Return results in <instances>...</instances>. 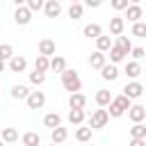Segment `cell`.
Segmentation results:
<instances>
[{
	"instance_id": "6da1fadb",
	"label": "cell",
	"mask_w": 146,
	"mask_h": 146,
	"mask_svg": "<svg viewBox=\"0 0 146 146\" xmlns=\"http://www.w3.org/2000/svg\"><path fill=\"white\" fill-rule=\"evenodd\" d=\"M59 75H62V87H64L66 91H71V94H80V89H82V80H80V75H78L75 68H66V71L59 73Z\"/></svg>"
},
{
	"instance_id": "7a4b0ae2",
	"label": "cell",
	"mask_w": 146,
	"mask_h": 146,
	"mask_svg": "<svg viewBox=\"0 0 146 146\" xmlns=\"http://www.w3.org/2000/svg\"><path fill=\"white\" fill-rule=\"evenodd\" d=\"M107 121H110V114H107V110H94L91 112V119H89V128L91 130H98V128H105L107 125Z\"/></svg>"
},
{
	"instance_id": "3957f363",
	"label": "cell",
	"mask_w": 146,
	"mask_h": 146,
	"mask_svg": "<svg viewBox=\"0 0 146 146\" xmlns=\"http://www.w3.org/2000/svg\"><path fill=\"white\" fill-rule=\"evenodd\" d=\"M144 91H146V89H144V84H141V82H137V80H130V82L123 87V96H125L128 100H137Z\"/></svg>"
},
{
	"instance_id": "277c9868",
	"label": "cell",
	"mask_w": 146,
	"mask_h": 146,
	"mask_svg": "<svg viewBox=\"0 0 146 146\" xmlns=\"http://www.w3.org/2000/svg\"><path fill=\"white\" fill-rule=\"evenodd\" d=\"M25 103H27L30 110H41L46 105V94L43 91H30V96H27Z\"/></svg>"
},
{
	"instance_id": "5b68a950",
	"label": "cell",
	"mask_w": 146,
	"mask_h": 146,
	"mask_svg": "<svg viewBox=\"0 0 146 146\" xmlns=\"http://www.w3.org/2000/svg\"><path fill=\"white\" fill-rule=\"evenodd\" d=\"M128 119H130L132 123H144V119H146V107L139 105V103L130 105V110H128Z\"/></svg>"
},
{
	"instance_id": "8992f818",
	"label": "cell",
	"mask_w": 146,
	"mask_h": 146,
	"mask_svg": "<svg viewBox=\"0 0 146 146\" xmlns=\"http://www.w3.org/2000/svg\"><path fill=\"white\" fill-rule=\"evenodd\" d=\"M14 21H16V25H27V23L32 21V11H30L25 5H18L16 11H14Z\"/></svg>"
},
{
	"instance_id": "52a82bcc",
	"label": "cell",
	"mask_w": 146,
	"mask_h": 146,
	"mask_svg": "<svg viewBox=\"0 0 146 146\" xmlns=\"http://www.w3.org/2000/svg\"><path fill=\"white\" fill-rule=\"evenodd\" d=\"M7 68H9L11 73H23V71L27 68V59H25L23 55H14V57L7 62Z\"/></svg>"
},
{
	"instance_id": "ba28073f",
	"label": "cell",
	"mask_w": 146,
	"mask_h": 146,
	"mask_svg": "<svg viewBox=\"0 0 146 146\" xmlns=\"http://www.w3.org/2000/svg\"><path fill=\"white\" fill-rule=\"evenodd\" d=\"M43 14H46L48 18H57V16L62 14V2H59V0H46V2H43Z\"/></svg>"
},
{
	"instance_id": "9c48e42d",
	"label": "cell",
	"mask_w": 146,
	"mask_h": 146,
	"mask_svg": "<svg viewBox=\"0 0 146 146\" xmlns=\"http://www.w3.org/2000/svg\"><path fill=\"white\" fill-rule=\"evenodd\" d=\"M141 16H144V9H141V5L132 2V5H130V7L125 9V16H123V21L128 18V21H130V23L135 25V23H139V18H141Z\"/></svg>"
},
{
	"instance_id": "30bf717a",
	"label": "cell",
	"mask_w": 146,
	"mask_h": 146,
	"mask_svg": "<svg viewBox=\"0 0 146 146\" xmlns=\"http://www.w3.org/2000/svg\"><path fill=\"white\" fill-rule=\"evenodd\" d=\"M39 55L41 57H55V41L52 39H41L39 41Z\"/></svg>"
},
{
	"instance_id": "8fae6325",
	"label": "cell",
	"mask_w": 146,
	"mask_h": 146,
	"mask_svg": "<svg viewBox=\"0 0 146 146\" xmlns=\"http://www.w3.org/2000/svg\"><path fill=\"white\" fill-rule=\"evenodd\" d=\"M123 27H125L123 16H112V18H110V34L121 36V34H123Z\"/></svg>"
},
{
	"instance_id": "7c38bea8",
	"label": "cell",
	"mask_w": 146,
	"mask_h": 146,
	"mask_svg": "<svg viewBox=\"0 0 146 146\" xmlns=\"http://www.w3.org/2000/svg\"><path fill=\"white\" fill-rule=\"evenodd\" d=\"M105 64H107V55H105V52L94 50V52L89 55V66H91V68H98V71H100Z\"/></svg>"
},
{
	"instance_id": "4fadbf2b",
	"label": "cell",
	"mask_w": 146,
	"mask_h": 146,
	"mask_svg": "<svg viewBox=\"0 0 146 146\" xmlns=\"http://www.w3.org/2000/svg\"><path fill=\"white\" fill-rule=\"evenodd\" d=\"M100 78L107 80V82H114V80L119 78V68H116L114 64H105V66L100 68Z\"/></svg>"
},
{
	"instance_id": "5bb4252c",
	"label": "cell",
	"mask_w": 146,
	"mask_h": 146,
	"mask_svg": "<svg viewBox=\"0 0 146 146\" xmlns=\"http://www.w3.org/2000/svg\"><path fill=\"white\" fill-rule=\"evenodd\" d=\"M112 98H114V96H112V94H110L107 89H98V91H96V98H94V100H96V105H98V107H103V110H105V107H107V105L112 103Z\"/></svg>"
},
{
	"instance_id": "9a60e30c",
	"label": "cell",
	"mask_w": 146,
	"mask_h": 146,
	"mask_svg": "<svg viewBox=\"0 0 146 146\" xmlns=\"http://www.w3.org/2000/svg\"><path fill=\"white\" fill-rule=\"evenodd\" d=\"M125 75H128L130 80H137L139 75H144V71H141L139 62H125Z\"/></svg>"
},
{
	"instance_id": "2e32d148",
	"label": "cell",
	"mask_w": 146,
	"mask_h": 146,
	"mask_svg": "<svg viewBox=\"0 0 146 146\" xmlns=\"http://www.w3.org/2000/svg\"><path fill=\"white\" fill-rule=\"evenodd\" d=\"M84 105H87V96L84 94H71V98H68V107L71 110H84Z\"/></svg>"
},
{
	"instance_id": "e0dca14e",
	"label": "cell",
	"mask_w": 146,
	"mask_h": 146,
	"mask_svg": "<svg viewBox=\"0 0 146 146\" xmlns=\"http://www.w3.org/2000/svg\"><path fill=\"white\" fill-rule=\"evenodd\" d=\"M112 105H114V107H116L119 112H123V114H125V112L130 110L132 100H128V98H125L123 94H119V96H114V98H112Z\"/></svg>"
},
{
	"instance_id": "ac0fdd59",
	"label": "cell",
	"mask_w": 146,
	"mask_h": 146,
	"mask_svg": "<svg viewBox=\"0 0 146 146\" xmlns=\"http://www.w3.org/2000/svg\"><path fill=\"white\" fill-rule=\"evenodd\" d=\"M0 139H2V144H14V141H18V130L16 128H2Z\"/></svg>"
},
{
	"instance_id": "d6986e66",
	"label": "cell",
	"mask_w": 146,
	"mask_h": 146,
	"mask_svg": "<svg viewBox=\"0 0 146 146\" xmlns=\"http://www.w3.org/2000/svg\"><path fill=\"white\" fill-rule=\"evenodd\" d=\"M82 34H84L87 39H98V36L103 34V27H100L98 23H89V25H84Z\"/></svg>"
},
{
	"instance_id": "ffe728a7",
	"label": "cell",
	"mask_w": 146,
	"mask_h": 146,
	"mask_svg": "<svg viewBox=\"0 0 146 146\" xmlns=\"http://www.w3.org/2000/svg\"><path fill=\"white\" fill-rule=\"evenodd\" d=\"M43 125H46V128H50V130H55V128H59V125H62V116H59L57 112H50V114H46V116H43Z\"/></svg>"
},
{
	"instance_id": "44dd1931",
	"label": "cell",
	"mask_w": 146,
	"mask_h": 146,
	"mask_svg": "<svg viewBox=\"0 0 146 146\" xmlns=\"http://www.w3.org/2000/svg\"><path fill=\"white\" fill-rule=\"evenodd\" d=\"M66 137H68V130H66V128H62V125H59V128H55V130H50V141H52V144H57V146H59L62 141H66Z\"/></svg>"
},
{
	"instance_id": "7402d4cb",
	"label": "cell",
	"mask_w": 146,
	"mask_h": 146,
	"mask_svg": "<svg viewBox=\"0 0 146 146\" xmlns=\"http://www.w3.org/2000/svg\"><path fill=\"white\" fill-rule=\"evenodd\" d=\"M110 48H112L110 34H100V36L96 39V50H98V52H110Z\"/></svg>"
},
{
	"instance_id": "603a6c76",
	"label": "cell",
	"mask_w": 146,
	"mask_h": 146,
	"mask_svg": "<svg viewBox=\"0 0 146 146\" xmlns=\"http://www.w3.org/2000/svg\"><path fill=\"white\" fill-rule=\"evenodd\" d=\"M107 55H110V64H114V66H116L119 62H123V59L128 57V55H125V52H123L121 48H116L114 43H112V48H110V52H107Z\"/></svg>"
},
{
	"instance_id": "cb8c5ba5",
	"label": "cell",
	"mask_w": 146,
	"mask_h": 146,
	"mask_svg": "<svg viewBox=\"0 0 146 146\" xmlns=\"http://www.w3.org/2000/svg\"><path fill=\"white\" fill-rule=\"evenodd\" d=\"M27 96H30V89H27L25 84H14V87H11V98H16V100H27Z\"/></svg>"
},
{
	"instance_id": "d4e9b609",
	"label": "cell",
	"mask_w": 146,
	"mask_h": 146,
	"mask_svg": "<svg viewBox=\"0 0 146 146\" xmlns=\"http://www.w3.org/2000/svg\"><path fill=\"white\" fill-rule=\"evenodd\" d=\"M84 110H68V123H73V125H82V121H84Z\"/></svg>"
},
{
	"instance_id": "484cf974",
	"label": "cell",
	"mask_w": 146,
	"mask_h": 146,
	"mask_svg": "<svg viewBox=\"0 0 146 146\" xmlns=\"http://www.w3.org/2000/svg\"><path fill=\"white\" fill-rule=\"evenodd\" d=\"M48 68H50V59H48V57H41V55H36V59H34V71L46 75V71H48Z\"/></svg>"
},
{
	"instance_id": "4316f807",
	"label": "cell",
	"mask_w": 146,
	"mask_h": 146,
	"mask_svg": "<svg viewBox=\"0 0 146 146\" xmlns=\"http://www.w3.org/2000/svg\"><path fill=\"white\" fill-rule=\"evenodd\" d=\"M50 68H52L55 73H64V71H66V59L59 57V55L50 57Z\"/></svg>"
},
{
	"instance_id": "83f0119b",
	"label": "cell",
	"mask_w": 146,
	"mask_h": 146,
	"mask_svg": "<svg viewBox=\"0 0 146 146\" xmlns=\"http://www.w3.org/2000/svg\"><path fill=\"white\" fill-rule=\"evenodd\" d=\"M130 139H146V125H144V123H132V128H130Z\"/></svg>"
},
{
	"instance_id": "f1b7e54d",
	"label": "cell",
	"mask_w": 146,
	"mask_h": 146,
	"mask_svg": "<svg viewBox=\"0 0 146 146\" xmlns=\"http://www.w3.org/2000/svg\"><path fill=\"white\" fill-rule=\"evenodd\" d=\"M21 141H23V146H41V137L36 132H25L21 137Z\"/></svg>"
},
{
	"instance_id": "f546056e",
	"label": "cell",
	"mask_w": 146,
	"mask_h": 146,
	"mask_svg": "<svg viewBox=\"0 0 146 146\" xmlns=\"http://www.w3.org/2000/svg\"><path fill=\"white\" fill-rule=\"evenodd\" d=\"M75 139L82 141V144L89 141V139H91V128H89V125H80V128L75 130Z\"/></svg>"
},
{
	"instance_id": "4dcf8cb0",
	"label": "cell",
	"mask_w": 146,
	"mask_h": 146,
	"mask_svg": "<svg viewBox=\"0 0 146 146\" xmlns=\"http://www.w3.org/2000/svg\"><path fill=\"white\" fill-rule=\"evenodd\" d=\"M114 46H116V48H121L125 55H130V50H132L130 39H128V36H123V34H121V36H116V43H114Z\"/></svg>"
},
{
	"instance_id": "1f68e13d",
	"label": "cell",
	"mask_w": 146,
	"mask_h": 146,
	"mask_svg": "<svg viewBox=\"0 0 146 146\" xmlns=\"http://www.w3.org/2000/svg\"><path fill=\"white\" fill-rule=\"evenodd\" d=\"M14 57V48H11V43H0V59L2 62H9Z\"/></svg>"
},
{
	"instance_id": "d6a6232c",
	"label": "cell",
	"mask_w": 146,
	"mask_h": 146,
	"mask_svg": "<svg viewBox=\"0 0 146 146\" xmlns=\"http://www.w3.org/2000/svg\"><path fill=\"white\" fill-rule=\"evenodd\" d=\"M82 11H84V7H82L80 2H73V5L68 7V16H71L73 21H78V18H82Z\"/></svg>"
},
{
	"instance_id": "836d02e7",
	"label": "cell",
	"mask_w": 146,
	"mask_h": 146,
	"mask_svg": "<svg viewBox=\"0 0 146 146\" xmlns=\"http://www.w3.org/2000/svg\"><path fill=\"white\" fill-rule=\"evenodd\" d=\"M132 36L144 39V36H146V23H141V21H139V23H135V25H132Z\"/></svg>"
},
{
	"instance_id": "e575fe53",
	"label": "cell",
	"mask_w": 146,
	"mask_h": 146,
	"mask_svg": "<svg viewBox=\"0 0 146 146\" xmlns=\"http://www.w3.org/2000/svg\"><path fill=\"white\" fill-rule=\"evenodd\" d=\"M43 82H46V75H43V73H36V71L30 73V84H36V87H39V84H43Z\"/></svg>"
},
{
	"instance_id": "d590c367",
	"label": "cell",
	"mask_w": 146,
	"mask_h": 146,
	"mask_svg": "<svg viewBox=\"0 0 146 146\" xmlns=\"http://www.w3.org/2000/svg\"><path fill=\"white\" fill-rule=\"evenodd\" d=\"M130 55H132V62H139V59H141V57L146 55V50H144L141 46H137V48L132 46V50H130Z\"/></svg>"
},
{
	"instance_id": "8d00e7d4",
	"label": "cell",
	"mask_w": 146,
	"mask_h": 146,
	"mask_svg": "<svg viewBox=\"0 0 146 146\" xmlns=\"http://www.w3.org/2000/svg\"><path fill=\"white\" fill-rule=\"evenodd\" d=\"M30 11H41L43 9V2L41 0H27V5H25Z\"/></svg>"
},
{
	"instance_id": "74e56055",
	"label": "cell",
	"mask_w": 146,
	"mask_h": 146,
	"mask_svg": "<svg viewBox=\"0 0 146 146\" xmlns=\"http://www.w3.org/2000/svg\"><path fill=\"white\" fill-rule=\"evenodd\" d=\"M112 7H114L116 11H125V9L130 7V2H128V0H112Z\"/></svg>"
},
{
	"instance_id": "f35d334b",
	"label": "cell",
	"mask_w": 146,
	"mask_h": 146,
	"mask_svg": "<svg viewBox=\"0 0 146 146\" xmlns=\"http://www.w3.org/2000/svg\"><path fill=\"white\" fill-rule=\"evenodd\" d=\"M128 146H146V139H130Z\"/></svg>"
},
{
	"instance_id": "ab89813d",
	"label": "cell",
	"mask_w": 146,
	"mask_h": 146,
	"mask_svg": "<svg viewBox=\"0 0 146 146\" xmlns=\"http://www.w3.org/2000/svg\"><path fill=\"white\" fill-rule=\"evenodd\" d=\"M87 7H94L96 9V7H100V0H87Z\"/></svg>"
},
{
	"instance_id": "60d3db41",
	"label": "cell",
	"mask_w": 146,
	"mask_h": 146,
	"mask_svg": "<svg viewBox=\"0 0 146 146\" xmlns=\"http://www.w3.org/2000/svg\"><path fill=\"white\" fill-rule=\"evenodd\" d=\"M5 68H7V62H2V59H0V73H2Z\"/></svg>"
},
{
	"instance_id": "b9f144b4",
	"label": "cell",
	"mask_w": 146,
	"mask_h": 146,
	"mask_svg": "<svg viewBox=\"0 0 146 146\" xmlns=\"http://www.w3.org/2000/svg\"><path fill=\"white\" fill-rule=\"evenodd\" d=\"M50 146H57V144H50Z\"/></svg>"
},
{
	"instance_id": "7bdbcfd3",
	"label": "cell",
	"mask_w": 146,
	"mask_h": 146,
	"mask_svg": "<svg viewBox=\"0 0 146 146\" xmlns=\"http://www.w3.org/2000/svg\"><path fill=\"white\" fill-rule=\"evenodd\" d=\"M0 146H2V139H0Z\"/></svg>"
},
{
	"instance_id": "ee69618b",
	"label": "cell",
	"mask_w": 146,
	"mask_h": 146,
	"mask_svg": "<svg viewBox=\"0 0 146 146\" xmlns=\"http://www.w3.org/2000/svg\"><path fill=\"white\" fill-rule=\"evenodd\" d=\"M89 146H96V144H89Z\"/></svg>"
},
{
	"instance_id": "f6af8a7d",
	"label": "cell",
	"mask_w": 146,
	"mask_h": 146,
	"mask_svg": "<svg viewBox=\"0 0 146 146\" xmlns=\"http://www.w3.org/2000/svg\"><path fill=\"white\" fill-rule=\"evenodd\" d=\"M144 75H146V71H144Z\"/></svg>"
}]
</instances>
